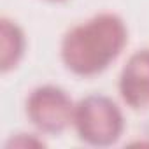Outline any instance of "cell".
I'll return each instance as SVG.
<instances>
[{
    "instance_id": "6da1fadb",
    "label": "cell",
    "mask_w": 149,
    "mask_h": 149,
    "mask_svg": "<svg viewBox=\"0 0 149 149\" xmlns=\"http://www.w3.org/2000/svg\"><path fill=\"white\" fill-rule=\"evenodd\" d=\"M126 42L125 21L118 14L100 13L63 35L61 60L76 76H95L119 56Z\"/></svg>"
},
{
    "instance_id": "7a4b0ae2",
    "label": "cell",
    "mask_w": 149,
    "mask_h": 149,
    "mask_svg": "<svg viewBox=\"0 0 149 149\" xmlns=\"http://www.w3.org/2000/svg\"><path fill=\"white\" fill-rule=\"evenodd\" d=\"M74 128L79 139L90 146H111L125 130L121 109L105 95H88L74 109Z\"/></svg>"
},
{
    "instance_id": "3957f363",
    "label": "cell",
    "mask_w": 149,
    "mask_h": 149,
    "mask_svg": "<svg viewBox=\"0 0 149 149\" xmlns=\"http://www.w3.org/2000/svg\"><path fill=\"white\" fill-rule=\"evenodd\" d=\"M76 104L65 90L54 84L35 88L26 98V116L44 133H61L74 121Z\"/></svg>"
},
{
    "instance_id": "277c9868",
    "label": "cell",
    "mask_w": 149,
    "mask_h": 149,
    "mask_svg": "<svg viewBox=\"0 0 149 149\" xmlns=\"http://www.w3.org/2000/svg\"><path fill=\"white\" fill-rule=\"evenodd\" d=\"M118 90L123 102L139 111L149 107V49H139L121 68Z\"/></svg>"
},
{
    "instance_id": "5b68a950",
    "label": "cell",
    "mask_w": 149,
    "mask_h": 149,
    "mask_svg": "<svg viewBox=\"0 0 149 149\" xmlns=\"http://www.w3.org/2000/svg\"><path fill=\"white\" fill-rule=\"evenodd\" d=\"M0 35H2V56H0V67L2 72H9L14 68L23 53H25V33L19 25L9 18L0 19Z\"/></svg>"
},
{
    "instance_id": "8992f818",
    "label": "cell",
    "mask_w": 149,
    "mask_h": 149,
    "mask_svg": "<svg viewBox=\"0 0 149 149\" xmlns=\"http://www.w3.org/2000/svg\"><path fill=\"white\" fill-rule=\"evenodd\" d=\"M51 2H63V0H51Z\"/></svg>"
}]
</instances>
